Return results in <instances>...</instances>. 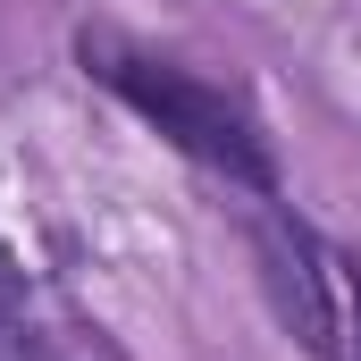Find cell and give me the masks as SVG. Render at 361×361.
<instances>
[{"label": "cell", "mask_w": 361, "mask_h": 361, "mask_svg": "<svg viewBox=\"0 0 361 361\" xmlns=\"http://www.w3.org/2000/svg\"><path fill=\"white\" fill-rule=\"evenodd\" d=\"M252 261H261V286H269L277 319L294 328V345L319 361H345V319H336V269L319 252V235L286 210H261L252 219Z\"/></svg>", "instance_id": "2"}, {"label": "cell", "mask_w": 361, "mask_h": 361, "mask_svg": "<svg viewBox=\"0 0 361 361\" xmlns=\"http://www.w3.org/2000/svg\"><path fill=\"white\" fill-rule=\"evenodd\" d=\"M25 311V269H17V252L0 244V319H17Z\"/></svg>", "instance_id": "3"}, {"label": "cell", "mask_w": 361, "mask_h": 361, "mask_svg": "<svg viewBox=\"0 0 361 361\" xmlns=\"http://www.w3.org/2000/svg\"><path fill=\"white\" fill-rule=\"evenodd\" d=\"M345 269V311H353V328H345V361H361V261H336Z\"/></svg>", "instance_id": "4"}, {"label": "cell", "mask_w": 361, "mask_h": 361, "mask_svg": "<svg viewBox=\"0 0 361 361\" xmlns=\"http://www.w3.org/2000/svg\"><path fill=\"white\" fill-rule=\"evenodd\" d=\"M85 68H92V76H101L109 92H118L135 118H152V126L177 143L185 160H202V169H219V177L252 185V193H269V185H277L269 143H261L252 109H244V101H227L219 85L185 76V68H169V59L118 51V42H85Z\"/></svg>", "instance_id": "1"}]
</instances>
